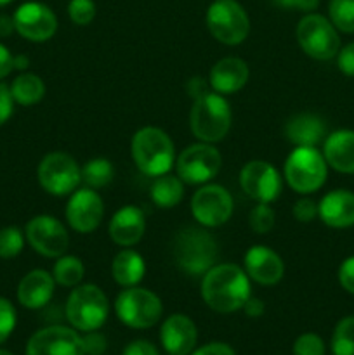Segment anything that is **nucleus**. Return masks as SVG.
<instances>
[{
    "label": "nucleus",
    "mask_w": 354,
    "mask_h": 355,
    "mask_svg": "<svg viewBox=\"0 0 354 355\" xmlns=\"http://www.w3.org/2000/svg\"><path fill=\"white\" fill-rule=\"evenodd\" d=\"M130 155L135 166L148 177L165 175L176 163L172 139L156 127H144L135 132L130 142Z\"/></svg>",
    "instance_id": "nucleus-2"
},
{
    "label": "nucleus",
    "mask_w": 354,
    "mask_h": 355,
    "mask_svg": "<svg viewBox=\"0 0 354 355\" xmlns=\"http://www.w3.org/2000/svg\"><path fill=\"white\" fill-rule=\"evenodd\" d=\"M328 175V163L316 148H295L285 162V179L298 194L321 189Z\"/></svg>",
    "instance_id": "nucleus-6"
},
{
    "label": "nucleus",
    "mask_w": 354,
    "mask_h": 355,
    "mask_svg": "<svg viewBox=\"0 0 354 355\" xmlns=\"http://www.w3.org/2000/svg\"><path fill=\"white\" fill-rule=\"evenodd\" d=\"M191 214L203 227H219L233 215L231 194L219 184H207L193 194Z\"/></svg>",
    "instance_id": "nucleus-12"
},
{
    "label": "nucleus",
    "mask_w": 354,
    "mask_h": 355,
    "mask_svg": "<svg viewBox=\"0 0 354 355\" xmlns=\"http://www.w3.org/2000/svg\"><path fill=\"white\" fill-rule=\"evenodd\" d=\"M146 272V263L142 257L137 252L130 248H125L117 253L111 263V274L113 279L117 281L120 286L130 288L137 286L142 281Z\"/></svg>",
    "instance_id": "nucleus-26"
},
{
    "label": "nucleus",
    "mask_w": 354,
    "mask_h": 355,
    "mask_svg": "<svg viewBox=\"0 0 354 355\" xmlns=\"http://www.w3.org/2000/svg\"><path fill=\"white\" fill-rule=\"evenodd\" d=\"M160 340L169 355H189L198 342L194 322L184 314H174L163 321Z\"/></svg>",
    "instance_id": "nucleus-19"
},
{
    "label": "nucleus",
    "mask_w": 354,
    "mask_h": 355,
    "mask_svg": "<svg viewBox=\"0 0 354 355\" xmlns=\"http://www.w3.org/2000/svg\"><path fill=\"white\" fill-rule=\"evenodd\" d=\"M0 355H14V354H10L9 350H2V349H0Z\"/></svg>",
    "instance_id": "nucleus-51"
},
{
    "label": "nucleus",
    "mask_w": 354,
    "mask_h": 355,
    "mask_svg": "<svg viewBox=\"0 0 354 355\" xmlns=\"http://www.w3.org/2000/svg\"><path fill=\"white\" fill-rule=\"evenodd\" d=\"M325 342L316 333H304L294 343V355H325Z\"/></svg>",
    "instance_id": "nucleus-36"
},
{
    "label": "nucleus",
    "mask_w": 354,
    "mask_h": 355,
    "mask_svg": "<svg viewBox=\"0 0 354 355\" xmlns=\"http://www.w3.org/2000/svg\"><path fill=\"white\" fill-rule=\"evenodd\" d=\"M26 241L31 248L49 259H59L68 250L69 236L66 227L51 215H37L26 224Z\"/></svg>",
    "instance_id": "nucleus-13"
},
{
    "label": "nucleus",
    "mask_w": 354,
    "mask_h": 355,
    "mask_svg": "<svg viewBox=\"0 0 354 355\" xmlns=\"http://www.w3.org/2000/svg\"><path fill=\"white\" fill-rule=\"evenodd\" d=\"M231 107L228 101L217 92H203L194 97L189 113V127L200 142L222 141L231 128Z\"/></svg>",
    "instance_id": "nucleus-3"
},
{
    "label": "nucleus",
    "mask_w": 354,
    "mask_h": 355,
    "mask_svg": "<svg viewBox=\"0 0 354 355\" xmlns=\"http://www.w3.org/2000/svg\"><path fill=\"white\" fill-rule=\"evenodd\" d=\"M82 347L85 355H103L108 349V342L103 333L96 329V331H87L82 336Z\"/></svg>",
    "instance_id": "nucleus-38"
},
{
    "label": "nucleus",
    "mask_w": 354,
    "mask_h": 355,
    "mask_svg": "<svg viewBox=\"0 0 354 355\" xmlns=\"http://www.w3.org/2000/svg\"><path fill=\"white\" fill-rule=\"evenodd\" d=\"M26 355H85L82 336L66 326H47L35 333L26 345Z\"/></svg>",
    "instance_id": "nucleus-17"
},
{
    "label": "nucleus",
    "mask_w": 354,
    "mask_h": 355,
    "mask_svg": "<svg viewBox=\"0 0 354 355\" xmlns=\"http://www.w3.org/2000/svg\"><path fill=\"white\" fill-rule=\"evenodd\" d=\"M333 355H354V315L340 319L332 335Z\"/></svg>",
    "instance_id": "nucleus-31"
},
{
    "label": "nucleus",
    "mask_w": 354,
    "mask_h": 355,
    "mask_svg": "<svg viewBox=\"0 0 354 355\" xmlns=\"http://www.w3.org/2000/svg\"><path fill=\"white\" fill-rule=\"evenodd\" d=\"M184 196L183 180L176 175H160L151 186V200L160 208H174Z\"/></svg>",
    "instance_id": "nucleus-27"
},
{
    "label": "nucleus",
    "mask_w": 354,
    "mask_h": 355,
    "mask_svg": "<svg viewBox=\"0 0 354 355\" xmlns=\"http://www.w3.org/2000/svg\"><path fill=\"white\" fill-rule=\"evenodd\" d=\"M245 272L255 283L273 286L283 277L285 263L276 252L267 246L255 245L245 253Z\"/></svg>",
    "instance_id": "nucleus-18"
},
{
    "label": "nucleus",
    "mask_w": 354,
    "mask_h": 355,
    "mask_svg": "<svg viewBox=\"0 0 354 355\" xmlns=\"http://www.w3.org/2000/svg\"><path fill=\"white\" fill-rule=\"evenodd\" d=\"M294 217L297 222L302 224H309L318 217V203L311 198H302L295 203L294 207Z\"/></svg>",
    "instance_id": "nucleus-39"
},
{
    "label": "nucleus",
    "mask_w": 354,
    "mask_h": 355,
    "mask_svg": "<svg viewBox=\"0 0 354 355\" xmlns=\"http://www.w3.org/2000/svg\"><path fill=\"white\" fill-rule=\"evenodd\" d=\"M10 2H12V0H0V7L7 6V3H10Z\"/></svg>",
    "instance_id": "nucleus-50"
},
{
    "label": "nucleus",
    "mask_w": 354,
    "mask_h": 355,
    "mask_svg": "<svg viewBox=\"0 0 354 355\" xmlns=\"http://www.w3.org/2000/svg\"><path fill=\"white\" fill-rule=\"evenodd\" d=\"M10 94H12L14 103L21 106H33L44 99L45 85L40 76L33 73H23L10 85Z\"/></svg>",
    "instance_id": "nucleus-28"
},
{
    "label": "nucleus",
    "mask_w": 354,
    "mask_h": 355,
    "mask_svg": "<svg viewBox=\"0 0 354 355\" xmlns=\"http://www.w3.org/2000/svg\"><path fill=\"white\" fill-rule=\"evenodd\" d=\"M252 297L250 277L235 263L214 266L203 274L201 298L212 311L219 314H231L239 311Z\"/></svg>",
    "instance_id": "nucleus-1"
},
{
    "label": "nucleus",
    "mask_w": 354,
    "mask_h": 355,
    "mask_svg": "<svg viewBox=\"0 0 354 355\" xmlns=\"http://www.w3.org/2000/svg\"><path fill=\"white\" fill-rule=\"evenodd\" d=\"M222 165L219 149L208 142L187 146L177 156V177L186 184H205L214 179Z\"/></svg>",
    "instance_id": "nucleus-11"
},
{
    "label": "nucleus",
    "mask_w": 354,
    "mask_h": 355,
    "mask_svg": "<svg viewBox=\"0 0 354 355\" xmlns=\"http://www.w3.org/2000/svg\"><path fill=\"white\" fill-rule=\"evenodd\" d=\"M115 312L125 326L148 329L162 319L163 305L158 295L144 288H125L115 302Z\"/></svg>",
    "instance_id": "nucleus-8"
},
{
    "label": "nucleus",
    "mask_w": 354,
    "mask_h": 355,
    "mask_svg": "<svg viewBox=\"0 0 354 355\" xmlns=\"http://www.w3.org/2000/svg\"><path fill=\"white\" fill-rule=\"evenodd\" d=\"M24 246V236L19 227H9L0 229V259H14L21 253Z\"/></svg>",
    "instance_id": "nucleus-33"
},
{
    "label": "nucleus",
    "mask_w": 354,
    "mask_h": 355,
    "mask_svg": "<svg viewBox=\"0 0 354 355\" xmlns=\"http://www.w3.org/2000/svg\"><path fill=\"white\" fill-rule=\"evenodd\" d=\"M28 64H30V59H28L26 55H16V58H14V68L24 69L28 68Z\"/></svg>",
    "instance_id": "nucleus-49"
},
{
    "label": "nucleus",
    "mask_w": 354,
    "mask_h": 355,
    "mask_svg": "<svg viewBox=\"0 0 354 355\" xmlns=\"http://www.w3.org/2000/svg\"><path fill=\"white\" fill-rule=\"evenodd\" d=\"M274 210L269 203H259L252 208L248 217V225L255 234H267L274 227Z\"/></svg>",
    "instance_id": "nucleus-34"
},
{
    "label": "nucleus",
    "mask_w": 354,
    "mask_h": 355,
    "mask_svg": "<svg viewBox=\"0 0 354 355\" xmlns=\"http://www.w3.org/2000/svg\"><path fill=\"white\" fill-rule=\"evenodd\" d=\"M146 231V218L141 208L124 207L111 217L110 236L117 245L132 246L141 241Z\"/></svg>",
    "instance_id": "nucleus-24"
},
{
    "label": "nucleus",
    "mask_w": 354,
    "mask_h": 355,
    "mask_svg": "<svg viewBox=\"0 0 354 355\" xmlns=\"http://www.w3.org/2000/svg\"><path fill=\"white\" fill-rule=\"evenodd\" d=\"M121 355H160V354L153 343L146 342V340H135V342L128 343V345L125 347L124 354Z\"/></svg>",
    "instance_id": "nucleus-45"
},
{
    "label": "nucleus",
    "mask_w": 354,
    "mask_h": 355,
    "mask_svg": "<svg viewBox=\"0 0 354 355\" xmlns=\"http://www.w3.org/2000/svg\"><path fill=\"white\" fill-rule=\"evenodd\" d=\"M339 283L347 293L354 295V255L344 260L339 267Z\"/></svg>",
    "instance_id": "nucleus-40"
},
{
    "label": "nucleus",
    "mask_w": 354,
    "mask_h": 355,
    "mask_svg": "<svg viewBox=\"0 0 354 355\" xmlns=\"http://www.w3.org/2000/svg\"><path fill=\"white\" fill-rule=\"evenodd\" d=\"M243 311H245V314L248 315V318H260V315L264 314L262 300H257V298L250 297L248 300H246V304L243 305Z\"/></svg>",
    "instance_id": "nucleus-47"
},
{
    "label": "nucleus",
    "mask_w": 354,
    "mask_h": 355,
    "mask_svg": "<svg viewBox=\"0 0 354 355\" xmlns=\"http://www.w3.org/2000/svg\"><path fill=\"white\" fill-rule=\"evenodd\" d=\"M40 186L54 196H66L75 193L82 182V168L66 153H49L37 170Z\"/></svg>",
    "instance_id": "nucleus-10"
},
{
    "label": "nucleus",
    "mask_w": 354,
    "mask_h": 355,
    "mask_svg": "<svg viewBox=\"0 0 354 355\" xmlns=\"http://www.w3.org/2000/svg\"><path fill=\"white\" fill-rule=\"evenodd\" d=\"M285 137L295 148H316L326 139V125L318 114H295L285 125Z\"/></svg>",
    "instance_id": "nucleus-23"
},
{
    "label": "nucleus",
    "mask_w": 354,
    "mask_h": 355,
    "mask_svg": "<svg viewBox=\"0 0 354 355\" xmlns=\"http://www.w3.org/2000/svg\"><path fill=\"white\" fill-rule=\"evenodd\" d=\"M205 21L212 37L224 45L242 44L250 33L248 14L236 0H215Z\"/></svg>",
    "instance_id": "nucleus-9"
},
{
    "label": "nucleus",
    "mask_w": 354,
    "mask_h": 355,
    "mask_svg": "<svg viewBox=\"0 0 354 355\" xmlns=\"http://www.w3.org/2000/svg\"><path fill=\"white\" fill-rule=\"evenodd\" d=\"M298 45L309 58L316 61H330L340 51V37L332 21L321 14L309 12L302 17L295 30Z\"/></svg>",
    "instance_id": "nucleus-7"
},
{
    "label": "nucleus",
    "mask_w": 354,
    "mask_h": 355,
    "mask_svg": "<svg viewBox=\"0 0 354 355\" xmlns=\"http://www.w3.org/2000/svg\"><path fill=\"white\" fill-rule=\"evenodd\" d=\"M69 19L78 26H87L96 17V3L94 0H71L68 6Z\"/></svg>",
    "instance_id": "nucleus-35"
},
{
    "label": "nucleus",
    "mask_w": 354,
    "mask_h": 355,
    "mask_svg": "<svg viewBox=\"0 0 354 355\" xmlns=\"http://www.w3.org/2000/svg\"><path fill=\"white\" fill-rule=\"evenodd\" d=\"M14 30H16V28H14L12 17L0 16V37H9Z\"/></svg>",
    "instance_id": "nucleus-48"
},
{
    "label": "nucleus",
    "mask_w": 354,
    "mask_h": 355,
    "mask_svg": "<svg viewBox=\"0 0 354 355\" xmlns=\"http://www.w3.org/2000/svg\"><path fill=\"white\" fill-rule=\"evenodd\" d=\"M83 274H85V267L82 260L73 255H61L56 260L54 269H52V277L56 283L66 288L78 286L80 281L83 279Z\"/></svg>",
    "instance_id": "nucleus-29"
},
{
    "label": "nucleus",
    "mask_w": 354,
    "mask_h": 355,
    "mask_svg": "<svg viewBox=\"0 0 354 355\" xmlns=\"http://www.w3.org/2000/svg\"><path fill=\"white\" fill-rule=\"evenodd\" d=\"M318 217L333 229L354 225V193L347 189L330 191L318 203Z\"/></svg>",
    "instance_id": "nucleus-20"
},
{
    "label": "nucleus",
    "mask_w": 354,
    "mask_h": 355,
    "mask_svg": "<svg viewBox=\"0 0 354 355\" xmlns=\"http://www.w3.org/2000/svg\"><path fill=\"white\" fill-rule=\"evenodd\" d=\"M115 177V168L110 159L94 158L82 166V182L90 189H103L111 184Z\"/></svg>",
    "instance_id": "nucleus-30"
},
{
    "label": "nucleus",
    "mask_w": 354,
    "mask_h": 355,
    "mask_svg": "<svg viewBox=\"0 0 354 355\" xmlns=\"http://www.w3.org/2000/svg\"><path fill=\"white\" fill-rule=\"evenodd\" d=\"M54 288L56 281L52 274H49L44 269H35L19 281L17 300L23 307L31 309V311L42 309L51 302L52 295H54Z\"/></svg>",
    "instance_id": "nucleus-22"
},
{
    "label": "nucleus",
    "mask_w": 354,
    "mask_h": 355,
    "mask_svg": "<svg viewBox=\"0 0 354 355\" xmlns=\"http://www.w3.org/2000/svg\"><path fill=\"white\" fill-rule=\"evenodd\" d=\"M337 66L344 75L354 78V42L340 49L339 54H337Z\"/></svg>",
    "instance_id": "nucleus-41"
},
{
    "label": "nucleus",
    "mask_w": 354,
    "mask_h": 355,
    "mask_svg": "<svg viewBox=\"0 0 354 355\" xmlns=\"http://www.w3.org/2000/svg\"><path fill=\"white\" fill-rule=\"evenodd\" d=\"M16 309L7 298L0 297V343L6 342L16 328Z\"/></svg>",
    "instance_id": "nucleus-37"
},
{
    "label": "nucleus",
    "mask_w": 354,
    "mask_h": 355,
    "mask_svg": "<svg viewBox=\"0 0 354 355\" xmlns=\"http://www.w3.org/2000/svg\"><path fill=\"white\" fill-rule=\"evenodd\" d=\"M14 28L30 42H47L58 31V17L42 2H26L12 16Z\"/></svg>",
    "instance_id": "nucleus-15"
},
{
    "label": "nucleus",
    "mask_w": 354,
    "mask_h": 355,
    "mask_svg": "<svg viewBox=\"0 0 354 355\" xmlns=\"http://www.w3.org/2000/svg\"><path fill=\"white\" fill-rule=\"evenodd\" d=\"M323 156L328 166L340 173H354V130H335L323 142Z\"/></svg>",
    "instance_id": "nucleus-25"
},
{
    "label": "nucleus",
    "mask_w": 354,
    "mask_h": 355,
    "mask_svg": "<svg viewBox=\"0 0 354 355\" xmlns=\"http://www.w3.org/2000/svg\"><path fill=\"white\" fill-rule=\"evenodd\" d=\"M328 16L342 33H354V0H330Z\"/></svg>",
    "instance_id": "nucleus-32"
},
{
    "label": "nucleus",
    "mask_w": 354,
    "mask_h": 355,
    "mask_svg": "<svg viewBox=\"0 0 354 355\" xmlns=\"http://www.w3.org/2000/svg\"><path fill=\"white\" fill-rule=\"evenodd\" d=\"M250 69L246 62L239 58H224L214 64L210 69L208 82L214 92L221 96L235 94L246 85Z\"/></svg>",
    "instance_id": "nucleus-21"
},
{
    "label": "nucleus",
    "mask_w": 354,
    "mask_h": 355,
    "mask_svg": "<svg viewBox=\"0 0 354 355\" xmlns=\"http://www.w3.org/2000/svg\"><path fill=\"white\" fill-rule=\"evenodd\" d=\"M110 304L96 284H80L69 293L66 302V319L76 331H96L106 322Z\"/></svg>",
    "instance_id": "nucleus-5"
},
{
    "label": "nucleus",
    "mask_w": 354,
    "mask_h": 355,
    "mask_svg": "<svg viewBox=\"0 0 354 355\" xmlns=\"http://www.w3.org/2000/svg\"><path fill=\"white\" fill-rule=\"evenodd\" d=\"M14 111V99L10 94V87L0 82V125L6 123Z\"/></svg>",
    "instance_id": "nucleus-42"
},
{
    "label": "nucleus",
    "mask_w": 354,
    "mask_h": 355,
    "mask_svg": "<svg viewBox=\"0 0 354 355\" xmlns=\"http://www.w3.org/2000/svg\"><path fill=\"white\" fill-rule=\"evenodd\" d=\"M66 220L73 231L89 234L96 231L104 217V205L99 194L90 187L75 191L66 205Z\"/></svg>",
    "instance_id": "nucleus-16"
},
{
    "label": "nucleus",
    "mask_w": 354,
    "mask_h": 355,
    "mask_svg": "<svg viewBox=\"0 0 354 355\" xmlns=\"http://www.w3.org/2000/svg\"><path fill=\"white\" fill-rule=\"evenodd\" d=\"M239 186L257 203H273L281 193V177L271 163L253 159L239 172Z\"/></svg>",
    "instance_id": "nucleus-14"
},
{
    "label": "nucleus",
    "mask_w": 354,
    "mask_h": 355,
    "mask_svg": "<svg viewBox=\"0 0 354 355\" xmlns=\"http://www.w3.org/2000/svg\"><path fill=\"white\" fill-rule=\"evenodd\" d=\"M217 257V243L205 229L186 227L176 236L174 259L177 267L187 276H203L215 266Z\"/></svg>",
    "instance_id": "nucleus-4"
},
{
    "label": "nucleus",
    "mask_w": 354,
    "mask_h": 355,
    "mask_svg": "<svg viewBox=\"0 0 354 355\" xmlns=\"http://www.w3.org/2000/svg\"><path fill=\"white\" fill-rule=\"evenodd\" d=\"M281 9L302 10V12H311L319 6V0H273Z\"/></svg>",
    "instance_id": "nucleus-43"
},
{
    "label": "nucleus",
    "mask_w": 354,
    "mask_h": 355,
    "mask_svg": "<svg viewBox=\"0 0 354 355\" xmlns=\"http://www.w3.org/2000/svg\"><path fill=\"white\" fill-rule=\"evenodd\" d=\"M189 355H236V352L228 345V343L212 342L200 347V349L193 350Z\"/></svg>",
    "instance_id": "nucleus-44"
},
{
    "label": "nucleus",
    "mask_w": 354,
    "mask_h": 355,
    "mask_svg": "<svg viewBox=\"0 0 354 355\" xmlns=\"http://www.w3.org/2000/svg\"><path fill=\"white\" fill-rule=\"evenodd\" d=\"M14 69V55L10 54L9 49L0 44V80L6 78Z\"/></svg>",
    "instance_id": "nucleus-46"
}]
</instances>
